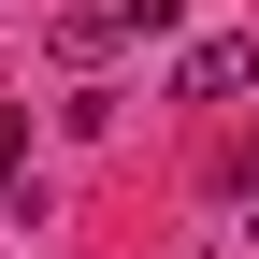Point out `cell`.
<instances>
[{
  "label": "cell",
  "mask_w": 259,
  "mask_h": 259,
  "mask_svg": "<svg viewBox=\"0 0 259 259\" xmlns=\"http://www.w3.org/2000/svg\"><path fill=\"white\" fill-rule=\"evenodd\" d=\"M245 72H259V44H231V29H216V44H187V72H173V101H231Z\"/></svg>",
  "instance_id": "cell-1"
},
{
  "label": "cell",
  "mask_w": 259,
  "mask_h": 259,
  "mask_svg": "<svg viewBox=\"0 0 259 259\" xmlns=\"http://www.w3.org/2000/svg\"><path fill=\"white\" fill-rule=\"evenodd\" d=\"M101 44H130V29H115V0H72V15H58V58H101Z\"/></svg>",
  "instance_id": "cell-2"
},
{
  "label": "cell",
  "mask_w": 259,
  "mask_h": 259,
  "mask_svg": "<svg viewBox=\"0 0 259 259\" xmlns=\"http://www.w3.org/2000/svg\"><path fill=\"white\" fill-rule=\"evenodd\" d=\"M0 187L29 202V115H15V101H0ZM29 216H44V202H29Z\"/></svg>",
  "instance_id": "cell-3"
},
{
  "label": "cell",
  "mask_w": 259,
  "mask_h": 259,
  "mask_svg": "<svg viewBox=\"0 0 259 259\" xmlns=\"http://www.w3.org/2000/svg\"><path fill=\"white\" fill-rule=\"evenodd\" d=\"M187 15V0H115V29H173Z\"/></svg>",
  "instance_id": "cell-4"
},
{
  "label": "cell",
  "mask_w": 259,
  "mask_h": 259,
  "mask_svg": "<svg viewBox=\"0 0 259 259\" xmlns=\"http://www.w3.org/2000/svg\"><path fill=\"white\" fill-rule=\"evenodd\" d=\"M231 202H245V231H259V158H245V173H231Z\"/></svg>",
  "instance_id": "cell-5"
}]
</instances>
